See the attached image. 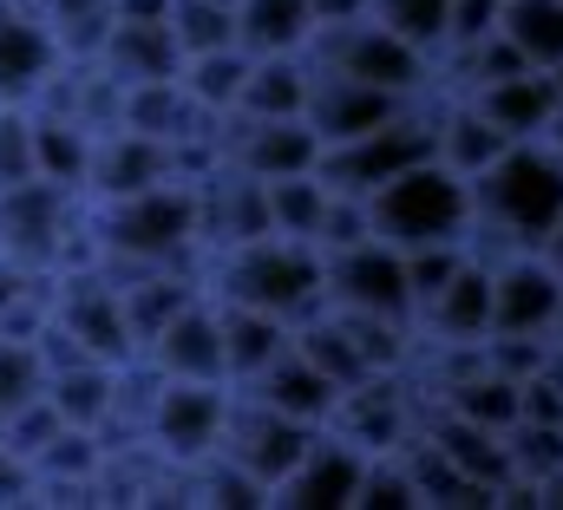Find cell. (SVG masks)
I'll list each match as a JSON object with an SVG mask.
<instances>
[{"instance_id":"31","label":"cell","mask_w":563,"mask_h":510,"mask_svg":"<svg viewBox=\"0 0 563 510\" xmlns=\"http://www.w3.org/2000/svg\"><path fill=\"white\" fill-rule=\"evenodd\" d=\"M367 13L387 33H400L407 46H420L426 59H439V46H445V0H367Z\"/></svg>"},{"instance_id":"9","label":"cell","mask_w":563,"mask_h":510,"mask_svg":"<svg viewBox=\"0 0 563 510\" xmlns=\"http://www.w3.org/2000/svg\"><path fill=\"white\" fill-rule=\"evenodd\" d=\"M321 308L341 314H380V321H407L413 328V295H407V255L380 236L347 243V250H321Z\"/></svg>"},{"instance_id":"12","label":"cell","mask_w":563,"mask_h":510,"mask_svg":"<svg viewBox=\"0 0 563 510\" xmlns=\"http://www.w3.org/2000/svg\"><path fill=\"white\" fill-rule=\"evenodd\" d=\"M563 308V275L538 250L492 262V334H551Z\"/></svg>"},{"instance_id":"2","label":"cell","mask_w":563,"mask_h":510,"mask_svg":"<svg viewBox=\"0 0 563 510\" xmlns=\"http://www.w3.org/2000/svg\"><path fill=\"white\" fill-rule=\"evenodd\" d=\"M86 243L99 268H190L203 255L190 177H164L132 197L86 203Z\"/></svg>"},{"instance_id":"26","label":"cell","mask_w":563,"mask_h":510,"mask_svg":"<svg viewBox=\"0 0 563 510\" xmlns=\"http://www.w3.org/2000/svg\"><path fill=\"white\" fill-rule=\"evenodd\" d=\"M314 33L308 0H236V46L243 53H301Z\"/></svg>"},{"instance_id":"13","label":"cell","mask_w":563,"mask_h":510,"mask_svg":"<svg viewBox=\"0 0 563 510\" xmlns=\"http://www.w3.org/2000/svg\"><path fill=\"white\" fill-rule=\"evenodd\" d=\"M361 472H367V452L354 439H341L334 425H321L308 439V452L282 472V485L269 491V505H295V510H354V491H361Z\"/></svg>"},{"instance_id":"7","label":"cell","mask_w":563,"mask_h":510,"mask_svg":"<svg viewBox=\"0 0 563 510\" xmlns=\"http://www.w3.org/2000/svg\"><path fill=\"white\" fill-rule=\"evenodd\" d=\"M420 157H432V112H426V92L413 99V106H400L394 119H380L374 131H361V137L321 144L314 177H321L328 190L367 197V190H380L387 177H400V170L420 164Z\"/></svg>"},{"instance_id":"32","label":"cell","mask_w":563,"mask_h":510,"mask_svg":"<svg viewBox=\"0 0 563 510\" xmlns=\"http://www.w3.org/2000/svg\"><path fill=\"white\" fill-rule=\"evenodd\" d=\"M40 380H46V367H40L33 341H7V334H0V425H7L26 399H40Z\"/></svg>"},{"instance_id":"28","label":"cell","mask_w":563,"mask_h":510,"mask_svg":"<svg viewBox=\"0 0 563 510\" xmlns=\"http://www.w3.org/2000/svg\"><path fill=\"white\" fill-rule=\"evenodd\" d=\"M263 210H269V236L314 243V230H321V210H328V184H321L314 170L269 177V184H263Z\"/></svg>"},{"instance_id":"38","label":"cell","mask_w":563,"mask_h":510,"mask_svg":"<svg viewBox=\"0 0 563 510\" xmlns=\"http://www.w3.org/2000/svg\"><path fill=\"white\" fill-rule=\"evenodd\" d=\"M26 281H33V275H26V268H13V262L0 255V314H7V301H13V295H20Z\"/></svg>"},{"instance_id":"17","label":"cell","mask_w":563,"mask_h":510,"mask_svg":"<svg viewBox=\"0 0 563 510\" xmlns=\"http://www.w3.org/2000/svg\"><path fill=\"white\" fill-rule=\"evenodd\" d=\"M177 177V151L144 137V131H99L92 137V164H86V203H106V197H132V190H151Z\"/></svg>"},{"instance_id":"18","label":"cell","mask_w":563,"mask_h":510,"mask_svg":"<svg viewBox=\"0 0 563 510\" xmlns=\"http://www.w3.org/2000/svg\"><path fill=\"white\" fill-rule=\"evenodd\" d=\"M413 321L432 341H445V347H478L492 334V262L465 250V262L452 268V281L426 301Z\"/></svg>"},{"instance_id":"24","label":"cell","mask_w":563,"mask_h":510,"mask_svg":"<svg viewBox=\"0 0 563 510\" xmlns=\"http://www.w3.org/2000/svg\"><path fill=\"white\" fill-rule=\"evenodd\" d=\"M26 112H33V177L86 197V164H92V137L99 131H86L66 112H40V106H26Z\"/></svg>"},{"instance_id":"41","label":"cell","mask_w":563,"mask_h":510,"mask_svg":"<svg viewBox=\"0 0 563 510\" xmlns=\"http://www.w3.org/2000/svg\"><path fill=\"white\" fill-rule=\"evenodd\" d=\"M551 341H563V308H558V328H551Z\"/></svg>"},{"instance_id":"3","label":"cell","mask_w":563,"mask_h":510,"mask_svg":"<svg viewBox=\"0 0 563 510\" xmlns=\"http://www.w3.org/2000/svg\"><path fill=\"white\" fill-rule=\"evenodd\" d=\"M203 295L276 314V321H308L321 308V250L314 243H288V236H250L210 255Z\"/></svg>"},{"instance_id":"5","label":"cell","mask_w":563,"mask_h":510,"mask_svg":"<svg viewBox=\"0 0 563 510\" xmlns=\"http://www.w3.org/2000/svg\"><path fill=\"white\" fill-rule=\"evenodd\" d=\"M301 59L314 73H341V79H361V86H387V92H407L420 99L426 79H432V59L420 46H407L400 33H387L374 13L361 20H341V26H314Z\"/></svg>"},{"instance_id":"11","label":"cell","mask_w":563,"mask_h":510,"mask_svg":"<svg viewBox=\"0 0 563 510\" xmlns=\"http://www.w3.org/2000/svg\"><path fill=\"white\" fill-rule=\"evenodd\" d=\"M321 425H301V419H282V412H269V406H256V399H230V425H223V458L230 465H243L263 491H276L282 472L308 452V439H314Z\"/></svg>"},{"instance_id":"35","label":"cell","mask_w":563,"mask_h":510,"mask_svg":"<svg viewBox=\"0 0 563 510\" xmlns=\"http://www.w3.org/2000/svg\"><path fill=\"white\" fill-rule=\"evenodd\" d=\"M498 7H505V0H445V46H439V53H459V46L485 40V33L498 26Z\"/></svg>"},{"instance_id":"1","label":"cell","mask_w":563,"mask_h":510,"mask_svg":"<svg viewBox=\"0 0 563 510\" xmlns=\"http://www.w3.org/2000/svg\"><path fill=\"white\" fill-rule=\"evenodd\" d=\"M472 184V230L465 243H498V255L538 250L544 230L563 217V157L538 137H511ZM492 262V255H485Z\"/></svg>"},{"instance_id":"21","label":"cell","mask_w":563,"mask_h":510,"mask_svg":"<svg viewBox=\"0 0 563 510\" xmlns=\"http://www.w3.org/2000/svg\"><path fill=\"white\" fill-rule=\"evenodd\" d=\"M465 99L485 112V125L498 131V137H538L544 119H551V106H558V86H551L544 66H525V73H511V79L472 86Z\"/></svg>"},{"instance_id":"37","label":"cell","mask_w":563,"mask_h":510,"mask_svg":"<svg viewBox=\"0 0 563 510\" xmlns=\"http://www.w3.org/2000/svg\"><path fill=\"white\" fill-rule=\"evenodd\" d=\"M308 13H314V26H341V20H361L367 0H308Z\"/></svg>"},{"instance_id":"19","label":"cell","mask_w":563,"mask_h":510,"mask_svg":"<svg viewBox=\"0 0 563 510\" xmlns=\"http://www.w3.org/2000/svg\"><path fill=\"white\" fill-rule=\"evenodd\" d=\"M92 66L106 79H119V86H151V79H177L184 53H177L164 20H112L99 53H92Z\"/></svg>"},{"instance_id":"25","label":"cell","mask_w":563,"mask_h":510,"mask_svg":"<svg viewBox=\"0 0 563 510\" xmlns=\"http://www.w3.org/2000/svg\"><path fill=\"white\" fill-rule=\"evenodd\" d=\"M112 374L106 361H73V367H53L40 392L46 406L66 419V425H86V432H112Z\"/></svg>"},{"instance_id":"33","label":"cell","mask_w":563,"mask_h":510,"mask_svg":"<svg viewBox=\"0 0 563 510\" xmlns=\"http://www.w3.org/2000/svg\"><path fill=\"white\" fill-rule=\"evenodd\" d=\"M407 255V295H413V314L426 301L452 281V268L465 262V243H420V250H400Z\"/></svg>"},{"instance_id":"14","label":"cell","mask_w":563,"mask_h":510,"mask_svg":"<svg viewBox=\"0 0 563 510\" xmlns=\"http://www.w3.org/2000/svg\"><path fill=\"white\" fill-rule=\"evenodd\" d=\"M144 361L164 374V380H230L223 374V328H217V301L197 288L151 341L139 347Z\"/></svg>"},{"instance_id":"16","label":"cell","mask_w":563,"mask_h":510,"mask_svg":"<svg viewBox=\"0 0 563 510\" xmlns=\"http://www.w3.org/2000/svg\"><path fill=\"white\" fill-rule=\"evenodd\" d=\"M400 106H413L407 92H387V86H361V79H341V73H314L308 66V106L301 119L321 144H341V137H361L380 119H394Z\"/></svg>"},{"instance_id":"23","label":"cell","mask_w":563,"mask_h":510,"mask_svg":"<svg viewBox=\"0 0 563 510\" xmlns=\"http://www.w3.org/2000/svg\"><path fill=\"white\" fill-rule=\"evenodd\" d=\"M217 328H223V374H230V386L256 380L282 347H288V321L256 314V308H236V301H217Z\"/></svg>"},{"instance_id":"22","label":"cell","mask_w":563,"mask_h":510,"mask_svg":"<svg viewBox=\"0 0 563 510\" xmlns=\"http://www.w3.org/2000/svg\"><path fill=\"white\" fill-rule=\"evenodd\" d=\"M308 106V59L301 53H250L236 112L243 119H301Z\"/></svg>"},{"instance_id":"8","label":"cell","mask_w":563,"mask_h":510,"mask_svg":"<svg viewBox=\"0 0 563 510\" xmlns=\"http://www.w3.org/2000/svg\"><path fill=\"white\" fill-rule=\"evenodd\" d=\"M230 399L236 386L230 380H164L157 374V392L144 406L139 439L164 458V465H197L223 445V425H230Z\"/></svg>"},{"instance_id":"15","label":"cell","mask_w":563,"mask_h":510,"mask_svg":"<svg viewBox=\"0 0 563 510\" xmlns=\"http://www.w3.org/2000/svg\"><path fill=\"white\" fill-rule=\"evenodd\" d=\"M59 66L66 53L53 26L33 13V0H0V106H33Z\"/></svg>"},{"instance_id":"36","label":"cell","mask_w":563,"mask_h":510,"mask_svg":"<svg viewBox=\"0 0 563 510\" xmlns=\"http://www.w3.org/2000/svg\"><path fill=\"white\" fill-rule=\"evenodd\" d=\"M0 505H33V465L13 445H0Z\"/></svg>"},{"instance_id":"20","label":"cell","mask_w":563,"mask_h":510,"mask_svg":"<svg viewBox=\"0 0 563 510\" xmlns=\"http://www.w3.org/2000/svg\"><path fill=\"white\" fill-rule=\"evenodd\" d=\"M243 399H256V406H269V412H282V419H301V425H328V412H334V386L321 380L301 354H295V341L282 347L276 361L256 374V380H243L236 386Z\"/></svg>"},{"instance_id":"34","label":"cell","mask_w":563,"mask_h":510,"mask_svg":"<svg viewBox=\"0 0 563 510\" xmlns=\"http://www.w3.org/2000/svg\"><path fill=\"white\" fill-rule=\"evenodd\" d=\"M33 177V112L26 106H0V184Z\"/></svg>"},{"instance_id":"6","label":"cell","mask_w":563,"mask_h":510,"mask_svg":"<svg viewBox=\"0 0 563 510\" xmlns=\"http://www.w3.org/2000/svg\"><path fill=\"white\" fill-rule=\"evenodd\" d=\"M79 203L73 190L46 184V177H20L0 184V255L26 275H53L73 262V230H79Z\"/></svg>"},{"instance_id":"4","label":"cell","mask_w":563,"mask_h":510,"mask_svg":"<svg viewBox=\"0 0 563 510\" xmlns=\"http://www.w3.org/2000/svg\"><path fill=\"white\" fill-rule=\"evenodd\" d=\"M367 203V230L394 250H420V243H465L472 230V184L439 164V157H420L407 164L400 177H387L380 190L361 197Z\"/></svg>"},{"instance_id":"10","label":"cell","mask_w":563,"mask_h":510,"mask_svg":"<svg viewBox=\"0 0 563 510\" xmlns=\"http://www.w3.org/2000/svg\"><path fill=\"white\" fill-rule=\"evenodd\" d=\"M210 151H217V164H236L263 184L321 164V137L308 131V119H243V112H230V119L210 125Z\"/></svg>"},{"instance_id":"30","label":"cell","mask_w":563,"mask_h":510,"mask_svg":"<svg viewBox=\"0 0 563 510\" xmlns=\"http://www.w3.org/2000/svg\"><path fill=\"white\" fill-rule=\"evenodd\" d=\"M164 26L177 40V53H217V46H236V7L230 0H170L164 7Z\"/></svg>"},{"instance_id":"27","label":"cell","mask_w":563,"mask_h":510,"mask_svg":"<svg viewBox=\"0 0 563 510\" xmlns=\"http://www.w3.org/2000/svg\"><path fill=\"white\" fill-rule=\"evenodd\" d=\"M243 73H250V53L243 46H217V53H190L177 66V86L190 92V106L203 119H230L236 92H243Z\"/></svg>"},{"instance_id":"40","label":"cell","mask_w":563,"mask_h":510,"mask_svg":"<svg viewBox=\"0 0 563 510\" xmlns=\"http://www.w3.org/2000/svg\"><path fill=\"white\" fill-rule=\"evenodd\" d=\"M551 86H558V92H563V59H558V66H551Z\"/></svg>"},{"instance_id":"39","label":"cell","mask_w":563,"mask_h":510,"mask_svg":"<svg viewBox=\"0 0 563 510\" xmlns=\"http://www.w3.org/2000/svg\"><path fill=\"white\" fill-rule=\"evenodd\" d=\"M538 255H544V262H551V268L563 275V217L551 223V230H544V243H538Z\"/></svg>"},{"instance_id":"29","label":"cell","mask_w":563,"mask_h":510,"mask_svg":"<svg viewBox=\"0 0 563 510\" xmlns=\"http://www.w3.org/2000/svg\"><path fill=\"white\" fill-rule=\"evenodd\" d=\"M498 33L531 59V66H558L563 59V0H505L498 7Z\"/></svg>"}]
</instances>
